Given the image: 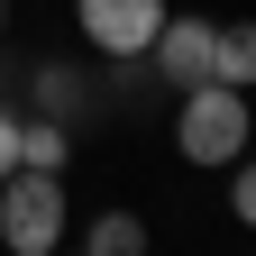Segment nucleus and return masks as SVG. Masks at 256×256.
<instances>
[{
    "mask_svg": "<svg viewBox=\"0 0 256 256\" xmlns=\"http://www.w3.org/2000/svg\"><path fill=\"white\" fill-rule=\"evenodd\" d=\"M247 138H256L247 92H229V82H183V110H174V146H183V165L229 174V156H247Z\"/></svg>",
    "mask_w": 256,
    "mask_h": 256,
    "instance_id": "1",
    "label": "nucleus"
},
{
    "mask_svg": "<svg viewBox=\"0 0 256 256\" xmlns=\"http://www.w3.org/2000/svg\"><path fill=\"white\" fill-rule=\"evenodd\" d=\"M74 210H64V174H37V165H10L0 174V247L10 256H55Z\"/></svg>",
    "mask_w": 256,
    "mask_h": 256,
    "instance_id": "2",
    "label": "nucleus"
},
{
    "mask_svg": "<svg viewBox=\"0 0 256 256\" xmlns=\"http://www.w3.org/2000/svg\"><path fill=\"white\" fill-rule=\"evenodd\" d=\"M82 18V46L110 55V64H138L156 46V28H165V0H74Z\"/></svg>",
    "mask_w": 256,
    "mask_h": 256,
    "instance_id": "3",
    "label": "nucleus"
},
{
    "mask_svg": "<svg viewBox=\"0 0 256 256\" xmlns=\"http://www.w3.org/2000/svg\"><path fill=\"white\" fill-rule=\"evenodd\" d=\"M210 28H220V18L165 10V28H156V46H146V55H156V82H174V92H183V82H210Z\"/></svg>",
    "mask_w": 256,
    "mask_h": 256,
    "instance_id": "4",
    "label": "nucleus"
},
{
    "mask_svg": "<svg viewBox=\"0 0 256 256\" xmlns=\"http://www.w3.org/2000/svg\"><path fill=\"white\" fill-rule=\"evenodd\" d=\"M210 82H229V92H247V82H256V18L210 28Z\"/></svg>",
    "mask_w": 256,
    "mask_h": 256,
    "instance_id": "5",
    "label": "nucleus"
},
{
    "mask_svg": "<svg viewBox=\"0 0 256 256\" xmlns=\"http://www.w3.org/2000/svg\"><path fill=\"white\" fill-rule=\"evenodd\" d=\"M82 256H146V220H138V210H101V220H82Z\"/></svg>",
    "mask_w": 256,
    "mask_h": 256,
    "instance_id": "6",
    "label": "nucleus"
},
{
    "mask_svg": "<svg viewBox=\"0 0 256 256\" xmlns=\"http://www.w3.org/2000/svg\"><path fill=\"white\" fill-rule=\"evenodd\" d=\"M64 156H74L64 119H18V165H37V174H64Z\"/></svg>",
    "mask_w": 256,
    "mask_h": 256,
    "instance_id": "7",
    "label": "nucleus"
},
{
    "mask_svg": "<svg viewBox=\"0 0 256 256\" xmlns=\"http://www.w3.org/2000/svg\"><path fill=\"white\" fill-rule=\"evenodd\" d=\"M74 92H82V82L64 74V64H46V74H37V110H46V119H64V110H74Z\"/></svg>",
    "mask_w": 256,
    "mask_h": 256,
    "instance_id": "8",
    "label": "nucleus"
},
{
    "mask_svg": "<svg viewBox=\"0 0 256 256\" xmlns=\"http://www.w3.org/2000/svg\"><path fill=\"white\" fill-rule=\"evenodd\" d=\"M229 210L256 229V156H238V165H229Z\"/></svg>",
    "mask_w": 256,
    "mask_h": 256,
    "instance_id": "9",
    "label": "nucleus"
},
{
    "mask_svg": "<svg viewBox=\"0 0 256 256\" xmlns=\"http://www.w3.org/2000/svg\"><path fill=\"white\" fill-rule=\"evenodd\" d=\"M10 165H18V110L0 101V174H10Z\"/></svg>",
    "mask_w": 256,
    "mask_h": 256,
    "instance_id": "10",
    "label": "nucleus"
},
{
    "mask_svg": "<svg viewBox=\"0 0 256 256\" xmlns=\"http://www.w3.org/2000/svg\"><path fill=\"white\" fill-rule=\"evenodd\" d=\"M0 101H10V74H0Z\"/></svg>",
    "mask_w": 256,
    "mask_h": 256,
    "instance_id": "11",
    "label": "nucleus"
},
{
    "mask_svg": "<svg viewBox=\"0 0 256 256\" xmlns=\"http://www.w3.org/2000/svg\"><path fill=\"white\" fill-rule=\"evenodd\" d=\"M0 18H10V0H0Z\"/></svg>",
    "mask_w": 256,
    "mask_h": 256,
    "instance_id": "12",
    "label": "nucleus"
}]
</instances>
